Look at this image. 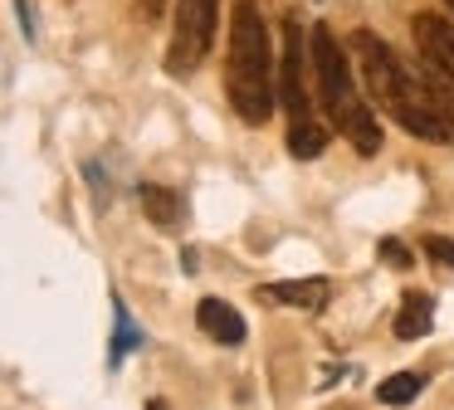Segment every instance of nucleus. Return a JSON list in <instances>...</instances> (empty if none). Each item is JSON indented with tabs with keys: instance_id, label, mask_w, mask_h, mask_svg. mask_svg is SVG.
<instances>
[{
	"instance_id": "f8f14e48",
	"label": "nucleus",
	"mask_w": 454,
	"mask_h": 410,
	"mask_svg": "<svg viewBox=\"0 0 454 410\" xmlns=\"http://www.w3.org/2000/svg\"><path fill=\"white\" fill-rule=\"evenodd\" d=\"M323 146H327V127L317 122V117H298V122H288V152H294L298 162L323 156Z\"/></svg>"
},
{
	"instance_id": "7ed1b4c3",
	"label": "nucleus",
	"mask_w": 454,
	"mask_h": 410,
	"mask_svg": "<svg viewBox=\"0 0 454 410\" xmlns=\"http://www.w3.org/2000/svg\"><path fill=\"white\" fill-rule=\"evenodd\" d=\"M313 44V68H317V93H323V107L327 117L337 122V132L356 146L362 156H376L381 152V127H376V113L352 83V64H347V49L337 44V35L327 25H313L308 35Z\"/></svg>"
},
{
	"instance_id": "ddd939ff",
	"label": "nucleus",
	"mask_w": 454,
	"mask_h": 410,
	"mask_svg": "<svg viewBox=\"0 0 454 410\" xmlns=\"http://www.w3.org/2000/svg\"><path fill=\"white\" fill-rule=\"evenodd\" d=\"M420 390H425V376H415V371H395V376H386L381 386H376V400H381V406H411Z\"/></svg>"
},
{
	"instance_id": "39448f33",
	"label": "nucleus",
	"mask_w": 454,
	"mask_h": 410,
	"mask_svg": "<svg viewBox=\"0 0 454 410\" xmlns=\"http://www.w3.org/2000/svg\"><path fill=\"white\" fill-rule=\"evenodd\" d=\"M308 49H313V44H303L298 20H284V49H278V98H284V107H288V122L313 117V98H308V78H303Z\"/></svg>"
},
{
	"instance_id": "4468645a",
	"label": "nucleus",
	"mask_w": 454,
	"mask_h": 410,
	"mask_svg": "<svg viewBox=\"0 0 454 410\" xmlns=\"http://www.w3.org/2000/svg\"><path fill=\"white\" fill-rule=\"evenodd\" d=\"M113 318H118V332H113V361H122L132 347H142V332L132 327V312L122 298H113Z\"/></svg>"
},
{
	"instance_id": "20e7f679",
	"label": "nucleus",
	"mask_w": 454,
	"mask_h": 410,
	"mask_svg": "<svg viewBox=\"0 0 454 410\" xmlns=\"http://www.w3.org/2000/svg\"><path fill=\"white\" fill-rule=\"evenodd\" d=\"M210 39H215V0H176V29H171V49H167V74L191 78L206 64Z\"/></svg>"
},
{
	"instance_id": "9b49d317",
	"label": "nucleus",
	"mask_w": 454,
	"mask_h": 410,
	"mask_svg": "<svg viewBox=\"0 0 454 410\" xmlns=\"http://www.w3.org/2000/svg\"><path fill=\"white\" fill-rule=\"evenodd\" d=\"M137 201H142V210H147V220L152 225H161V230H171V225L181 220V195L176 191H167V185H137Z\"/></svg>"
},
{
	"instance_id": "0eeeda50",
	"label": "nucleus",
	"mask_w": 454,
	"mask_h": 410,
	"mask_svg": "<svg viewBox=\"0 0 454 410\" xmlns=\"http://www.w3.org/2000/svg\"><path fill=\"white\" fill-rule=\"evenodd\" d=\"M415 78H420V88L430 93V103L454 117V64H444V59H434L420 49V54H415Z\"/></svg>"
},
{
	"instance_id": "1a4fd4ad",
	"label": "nucleus",
	"mask_w": 454,
	"mask_h": 410,
	"mask_svg": "<svg viewBox=\"0 0 454 410\" xmlns=\"http://www.w3.org/2000/svg\"><path fill=\"white\" fill-rule=\"evenodd\" d=\"M269 303H294V308H323L327 303V279H288L264 288Z\"/></svg>"
},
{
	"instance_id": "dca6fc26",
	"label": "nucleus",
	"mask_w": 454,
	"mask_h": 410,
	"mask_svg": "<svg viewBox=\"0 0 454 410\" xmlns=\"http://www.w3.org/2000/svg\"><path fill=\"white\" fill-rule=\"evenodd\" d=\"M381 259L391 264V269H411V264H415V254L405 249V244L395 240V234H386V240H381Z\"/></svg>"
},
{
	"instance_id": "423d86ee",
	"label": "nucleus",
	"mask_w": 454,
	"mask_h": 410,
	"mask_svg": "<svg viewBox=\"0 0 454 410\" xmlns=\"http://www.w3.org/2000/svg\"><path fill=\"white\" fill-rule=\"evenodd\" d=\"M196 322L206 327V337L225 342V347H239V342H245V318H239L225 298H200L196 303Z\"/></svg>"
},
{
	"instance_id": "9d476101",
	"label": "nucleus",
	"mask_w": 454,
	"mask_h": 410,
	"mask_svg": "<svg viewBox=\"0 0 454 410\" xmlns=\"http://www.w3.org/2000/svg\"><path fill=\"white\" fill-rule=\"evenodd\" d=\"M430 322H434V298H430V293H405L401 318H395V337L415 342V337H425V332H430Z\"/></svg>"
},
{
	"instance_id": "f257e3e1",
	"label": "nucleus",
	"mask_w": 454,
	"mask_h": 410,
	"mask_svg": "<svg viewBox=\"0 0 454 410\" xmlns=\"http://www.w3.org/2000/svg\"><path fill=\"white\" fill-rule=\"evenodd\" d=\"M347 49L362 59L366 93H372V103L381 107V113H391L395 122L411 137H420V142H454V117L430 103V93L420 88L415 68H405L401 59L391 54L386 39H376L372 29H352Z\"/></svg>"
},
{
	"instance_id": "f3484780",
	"label": "nucleus",
	"mask_w": 454,
	"mask_h": 410,
	"mask_svg": "<svg viewBox=\"0 0 454 410\" xmlns=\"http://www.w3.org/2000/svg\"><path fill=\"white\" fill-rule=\"evenodd\" d=\"M142 20H161V10H167V0H137Z\"/></svg>"
},
{
	"instance_id": "6ab92c4d",
	"label": "nucleus",
	"mask_w": 454,
	"mask_h": 410,
	"mask_svg": "<svg viewBox=\"0 0 454 410\" xmlns=\"http://www.w3.org/2000/svg\"><path fill=\"white\" fill-rule=\"evenodd\" d=\"M444 5H450V10H454V0H444Z\"/></svg>"
},
{
	"instance_id": "f03ea898",
	"label": "nucleus",
	"mask_w": 454,
	"mask_h": 410,
	"mask_svg": "<svg viewBox=\"0 0 454 410\" xmlns=\"http://www.w3.org/2000/svg\"><path fill=\"white\" fill-rule=\"evenodd\" d=\"M225 93L235 113L249 127L269 122L278 103V64L274 44H269V25L259 20L254 0H235L230 5V54H225Z\"/></svg>"
},
{
	"instance_id": "a211bd4d",
	"label": "nucleus",
	"mask_w": 454,
	"mask_h": 410,
	"mask_svg": "<svg viewBox=\"0 0 454 410\" xmlns=\"http://www.w3.org/2000/svg\"><path fill=\"white\" fill-rule=\"evenodd\" d=\"M147 410H167V400H161V396H152V400H147Z\"/></svg>"
},
{
	"instance_id": "2eb2a0df",
	"label": "nucleus",
	"mask_w": 454,
	"mask_h": 410,
	"mask_svg": "<svg viewBox=\"0 0 454 410\" xmlns=\"http://www.w3.org/2000/svg\"><path fill=\"white\" fill-rule=\"evenodd\" d=\"M420 249L430 254V259L440 264V269H454V240H450V234H425Z\"/></svg>"
},
{
	"instance_id": "6e6552de",
	"label": "nucleus",
	"mask_w": 454,
	"mask_h": 410,
	"mask_svg": "<svg viewBox=\"0 0 454 410\" xmlns=\"http://www.w3.org/2000/svg\"><path fill=\"white\" fill-rule=\"evenodd\" d=\"M411 35H415V44H420L425 54L454 64V25H450V20H440V15H415V20H411Z\"/></svg>"
}]
</instances>
